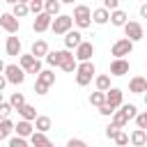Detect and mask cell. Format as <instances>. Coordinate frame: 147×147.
I'll return each mask as SVG.
<instances>
[{
	"label": "cell",
	"instance_id": "obj_1",
	"mask_svg": "<svg viewBox=\"0 0 147 147\" xmlns=\"http://www.w3.org/2000/svg\"><path fill=\"white\" fill-rule=\"evenodd\" d=\"M94 74H96V67H94L92 60H90V62H78V69H76V85H80V87L90 85L92 78H94Z\"/></svg>",
	"mask_w": 147,
	"mask_h": 147
},
{
	"label": "cell",
	"instance_id": "obj_2",
	"mask_svg": "<svg viewBox=\"0 0 147 147\" xmlns=\"http://www.w3.org/2000/svg\"><path fill=\"white\" fill-rule=\"evenodd\" d=\"M74 23L78 25V30H87L92 25V9L87 5H76L74 7Z\"/></svg>",
	"mask_w": 147,
	"mask_h": 147
},
{
	"label": "cell",
	"instance_id": "obj_3",
	"mask_svg": "<svg viewBox=\"0 0 147 147\" xmlns=\"http://www.w3.org/2000/svg\"><path fill=\"white\" fill-rule=\"evenodd\" d=\"M18 64H21V69H23L25 74H34V76L41 74V60H37L32 53L21 55V57H18Z\"/></svg>",
	"mask_w": 147,
	"mask_h": 147
},
{
	"label": "cell",
	"instance_id": "obj_4",
	"mask_svg": "<svg viewBox=\"0 0 147 147\" xmlns=\"http://www.w3.org/2000/svg\"><path fill=\"white\" fill-rule=\"evenodd\" d=\"M71 28H74V16H69V14L55 16V18H53V25H51V30H53L55 34H67Z\"/></svg>",
	"mask_w": 147,
	"mask_h": 147
},
{
	"label": "cell",
	"instance_id": "obj_5",
	"mask_svg": "<svg viewBox=\"0 0 147 147\" xmlns=\"http://www.w3.org/2000/svg\"><path fill=\"white\" fill-rule=\"evenodd\" d=\"M133 53V41L131 39H117L115 44H113V48H110V55H113V60H117V57H126V55H131Z\"/></svg>",
	"mask_w": 147,
	"mask_h": 147
},
{
	"label": "cell",
	"instance_id": "obj_6",
	"mask_svg": "<svg viewBox=\"0 0 147 147\" xmlns=\"http://www.w3.org/2000/svg\"><path fill=\"white\" fill-rule=\"evenodd\" d=\"M5 78H7V83H11V85H23V83H25V71L21 69V64H7Z\"/></svg>",
	"mask_w": 147,
	"mask_h": 147
},
{
	"label": "cell",
	"instance_id": "obj_7",
	"mask_svg": "<svg viewBox=\"0 0 147 147\" xmlns=\"http://www.w3.org/2000/svg\"><path fill=\"white\" fill-rule=\"evenodd\" d=\"M69 57H71V51L62 48V51H51L44 60H46V64H48V67H62Z\"/></svg>",
	"mask_w": 147,
	"mask_h": 147
},
{
	"label": "cell",
	"instance_id": "obj_8",
	"mask_svg": "<svg viewBox=\"0 0 147 147\" xmlns=\"http://www.w3.org/2000/svg\"><path fill=\"white\" fill-rule=\"evenodd\" d=\"M0 28L5 30V32H9V34H16L18 32V28H21V21L9 11V14H5L2 11V16H0Z\"/></svg>",
	"mask_w": 147,
	"mask_h": 147
},
{
	"label": "cell",
	"instance_id": "obj_9",
	"mask_svg": "<svg viewBox=\"0 0 147 147\" xmlns=\"http://www.w3.org/2000/svg\"><path fill=\"white\" fill-rule=\"evenodd\" d=\"M124 34H126V39H131V41L136 44V41H140V39L145 37V30H142V25H140L138 21H129V23L124 25Z\"/></svg>",
	"mask_w": 147,
	"mask_h": 147
},
{
	"label": "cell",
	"instance_id": "obj_10",
	"mask_svg": "<svg viewBox=\"0 0 147 147\" xmlns=\"http://www.w3.org/2000/svg\"><path fill=\"white\" fill-rule=\"evenodd\" d=\"M51 25H53V16H51V14H46V11L37 14V18L32 21V30H34V32H46Z\"/></svg>",
	"mask_w": 147,
	"mask_h": 147
},
{
	"label": "cell",
	"instance_id": "obj_11",
	"mask_svg": "<svg viewBox=\"0 0 147 147\" xmlns=\"http://www.w3.org/2000/svg\"><path fill=\"white\" fill-rule=\"evenodd\" d=\"M92 55H94V44H92V41H83V44L76 48V55H74V57H76L78 62H90Z\"/></svg>",
	"mask_w": 147,
	"mask_h": 147
},
{
	"label": "cell",
	"instance_id": "obj_12",
	"mask_svg": "<svg viewBox=\"0 0 147 147\" xmlns=\"http://www.w3.org/2000/svg\"><path fill=\"white\" fill-rule=\"evenodd\" d=\"M106 103L110 106V108H119L122 103H124V92L119 90V87H110L108 92H106Z\"/></svg>",
	"mask_w": 147,
	"mask_h": 147
},
{
	"label": "cell",
	"instance_id": "obj_13",
	"mask_svg": "<svg viewBox=\"0 0 147 147\" xmlns=\"http://www.w3.org/2000/svg\"><path fill=\"white\" fill-rule=\"evenodd\" d=\"M83 41H85V39H83V34H80V30H69V32L64 34V48H67V51L78 48Z\"/></svg>",
	"mask_w": 147,
	"mask_h": 147
},
{
	"label": "cell",
	"instance_id": "obj_14",
	"mask_svg": "<svg viewBox=\"0 0 147 147\" xmlns=\"http://www.w3.org/2000/svg\"><path fill=\"white\" fill-rule=\"evenodd\" d=\"M108 74H110V76H124V74H129V60H126V57H117V60H113Z\"/></svg>",
	"mask_w": 147,
	"mask_h": 147
},
{
	"label": "cell",
	"instance_id": "obj_15",
	"mask_svg": "<svg viewBox=\"0 0 147 147\" xmlns=\"http://www.w3.org/2000/svg\"><path fill=\"white\" fill-rule=\"evenodd\" d=\"M14 133H16V136H21V138H30V136L34 133V124H32V122H28V119H18V122H16V126H14Z\"/></svg>",
	"mask_w": 147,
	"mask_h": 147
},
{
	"label": "cell",
	"instance_id": "obj_16",
	"mask_svg": "<svg viewBox=\"0 0 147 147\" xmlns=\"http://www.w3.org/2000/svg\"><path fill=\"white\" fill-rule=\"evenodd\" d=\"M129 92L133 94H145L147 92V78L145 76H133L129 80Z\"/></svg>",
	"mask_w": 147,
	"mask_h": 147
},
{
	"label": "cell",
	"instance_id": "obj_17",
	"mask_svg": "<svg viewBox=\"0 0 147 147\" xmlns=\"http://www.w3.org/2000/svg\"><path fill=\"white\" fill-rule=\"evenodd\" d=\"M30 53H32L37 60H41V57H46L51 51H48V44H46L44 39H37V41H32V46H30Z\"/></svg>",
	"mask_w": 147,
	"mask_h": 147
},
{
	"label": "cell",
	"instance_id": "obj_18",
	"mask_svg": "<svg viewBox=\"0 0 147 147\" xmlns=\"http://www.w3.org/2000/svg\"><path fill=\"white\" fill-rule=\"evenodd\" d=\"M129 142L133 147H145L147 145V131L145 129H133L131 136H129Z\"/></svg>",
	"mask_w": 147,
	"mask_h": 147
},
{
	"label": "cell",
	"instance_id": "obj_19",
	"mask_svg": "<svg viewBox=\"0 0 147 147\" xmlns=\"http://www.w3.org/2000/svg\"><path fill=\"white\" fill-rule=\"evenodd\" d=\"M5 51H7V55H11V57L21 55V39H18V37H7Z\"/></svg>",
	"mask_w": 147,
	"mask_h": 147
},
{
	"label": "cell",
	"instance_id": "obj_20",
	"mask_svg": "<svg viewBox=\"0 0 147 147\" xmlns=\"http://www.w3.org/2000/svg\"><path fill=\"white\" fill-rule=\"evenodd\" d=\"M108 21H110V11H108L106 7H99V9L92 11V23H96V25H106Z\"/></svg>",
	"mask_w": 147,
	"mask_h": 147
},
{
	"label": "cell",
	"instance_id": "obj_21",
	"mask_svg": "<svg viewBox=\"0 0 147 147\" xmlns=\"http://www.w3.org/2000/svg\"><path fill=\"white\" fill-rule=\"evenodd\" d=\"M110 23H113L115 28H124V25L129 23V16H126V11H122V9H115V11H110Z\"/></svg>",
	"mask_w": 147,
	"mask_h": 147
},
{
	"label": "cell",
	"instance_id": "obj_22",
	"mask_svg": "<svg viewBox=\"0 0 147 147\" xmlns=\"http://www.w3.org/2000/svg\"><path fill=\"white\" fill-rule=\"evenodd\" d=\"M14 126H16V124H14L11 119H0V142L11 138V133H14Z\"/></svg>",
	"mask_w": 147,
	"mask_h": 147
},
{
	"label": "cell",
	"instance_id": "obj_23",
	"mask_svg": "<svg viewBox=\"0 0 147 147\" xmlns=\"http://www.w3.org/2000/svg\"><path fill=\"white\" fill-rule=\"evenodd\" d=\"M16 113L21 115V119H28V122H34V119L39 117V115H37V108H34V106H30V103H25L23 108H18Z\"/></svg>",
	"mask_w": 147,
	"mask_h": 147
},
{
	"label": "cell",
	"instance_id": "obj_24",
	"mask_svg": "<svg viewBox=\"0 0 147 147\" xmlns=\"http://www.w3.org/2000/svg\"><path fill=\"white\" fill-rule=\"evenodd\" d=\"M51 126H53V122H51V117H48V115H39V117L34 119V131L48 133V131H51Z\"/></svg>",
	"mask_w": 147,
	"mask_h": 147
},
{
	"label": "cell",
	"instance_id": "obj_25",
	"mask_svg": "<svg viewBox=\"0 0 147 147\" xmlns=\"http://www.w3.org/2000/svg\"><path fill=\"white\" fill-rule=\"evenodd\" d=\"M37 83H41V85L51 87V85L55 83V74H53V69H41V74L37 76Z\"/></svg>",
	"mask_w": 147,
	"mask_h": 147
},
{
	"label": "cell",
	"instance_id": "obj_26",
	"mask_svg": "<svg viewBox=\"0 0 147 147\" xmlns=\"http://www.w3.org/2000/svg\"><path fill=\"white\" fill-rule=\"evenodd\" d=\"M129 122H131V119H129V115H126V113H124L122 108H117V110L113 113V124H115L117 129H122V126H126Z\"/></svg>",
	"mask_w": 147,
	"mask_h": 147
},
{
	"label": "cell",
	"instance_id": "obj_27",
	"mask_svg": "<svg viewBox=\"0 0 147 147\" xmlns=\"http://www.w3.org/2000/svg\"><path fill=\"white\" fill-rule=\"evenodd\" d=\"M60 9H62V2H60V0H46V2H44V11L51 14L53 18L60 16Z\"/></svg>",
	"mask_w": 147,
	"mask_h": 147
},
{
	"label": "cell",
	"instance_id": "obj_28",
	"mask_svg": "<svg viewBox=\"0 0 147 147\" xmlns=\"http://www.w3.org/2000/svg\"><path fill=\"white\" fill-rule=\"evenodd\" d=\"M94 85H96L99 92H108V90H110V76H108V74H99V76L94 78Z\"/></svg>",
	"mask_w": 147,
	"mask_h": 147
},
{
	"label": "cell",
	"instance_id": "obj_29",
	"mask_svg": "<svg viewBox=\"0 0 147 147\" xmlns=\"http://www.w3.org/2000/svg\"><path fill=\"white\" fill-rule=\"evenodd\" d=\"M11 14H14V16H16L18 21H21V18H25V16L30 14V7H28L25 2H16V5L11 7Z\"/></svg>",
	"mask_w": 147,
	"mask_h": 147
},
{
	"label": "cell",
	"instance_id": "obj_30",
	"mask_svg": "<svg viewBox=\"0 0 147 147\" xmlns=\"http://www.w3.org/2000/svg\"><path fill=\"white\" fill-rule=\"evenodd\" d=\"M48 142V138H46V133H41V131H34L32 136H30V145L32 147H44Z\"/></svg>",
	"mask_w": 147,
	"mask_h": 147
},
{
	"label": "cell",
	"instance_id": "obj_31",
	"mask_svg": "<svg viewBox=\"0 0 147 147\" xmlns=\"http://www.w3.org/2000/svg\"><path fill=\"white\" fill-rule=\"evenodd\" d=\"M90 103L96 106V108H101V106L106 103V92H99V90L92 92V94H90Z\"/></svg>",
	"mask_w": 147,
	"mask_h": 147
},
{
	"label": "cell",
	"instance_id": "obj_32",
	"mask_svg": "<svg viewBox=\"0 0 147 147\" xmlns=\"http://www.w3.org/2000/svg\"><path fill=\"white\" fill-rule=\"evenodd\" d=\"M9 103H11V108H14V110H18V108H23V106H25V96H23L21 92H14V94L9 96Z\"/></svg>",
	"mask_w": 147,
	"mask_h": 147
},
{
	"label": "cell",
	"instance_id": "obj_33",
	"mask_svg": "<svg viewBox=\"0 0 147 147\" xmlns=\"http://www.w3.org/2000/svg\"><path fill=\"white\" fill-rule=\"evenodd\" d=\"M7 147H32V145L28 142V138H21V136H11V138L7 140Z\"/></svg>",
	"mask_w": 147,
	"mask_h": 147
},
{
	"label": "cell",
	"instance_id": "obj_34",
	"mask_svg": "<svg viewBox=\"0 0 147 147\" xmlns=\"http://www.w3.org/2000/svg\"><path fill=\"white\" fill-rule=\"evenodd\" d=\"M60 69H62V71H67V74H71V71H76V69H78V60L71 55V57H69V60H67V62H64Z\"/></svg>",
	"mask_w": 147,
	"mask_h": 147
},
{
	"label": "cell",
	"instance_id": "obj_35",
	"mask_svg": "<svg viewBox=\"0 0 147 147\" xmlns=\"http://www.w3.org/2000/svg\"><path fill=\"white\" fill-rule=\"evenodd\" d=\"M44 2H46V0H30V2H28V7H30V11L37 16V14H41V11H44Z\"/></svg>",
	"mask_w": 147,
	"mask_h": 147
},
{
	"label": "cell",
	"instance_id": "obj_36",
	"mask_svg": "<svg viewBox=\"0 0 147 147\" xmlns=\"http://www.w3.org/2000/svg\"><path fill=\"white\" fill-rule=\"evenodd\" d=\"M126 115H129V119H136V115H138V108H136V103H122L119 106Z\"/></svg>",
	"mask_w": 147,
	"mask_h": 147
},
{
	"label": "cell",
	"instance_id": "obj_37",
	"mask_svg": "<svg viewBox=\"0 0 147 147\" xmlns=\"http://www.w3.org/2000/svg\"><path fill=\"white\" fill-rule=\"evenodd\" d=\"M11 110H14L11 103H9V101H2V103H0V119H9Z\"/></svg>",
	"mask_w": 147,
	"mask_h": 147
},
{
	"label": "cell",
	"instance_id": "obj_38",
	"mask_svg": "<svg viewBox=\"0 0 147 147\" xmlns=\"http://www.w3.org/2000/svg\"><path fill=\"white\" fill-rule=\"evenodd\" d=\"M136 126L147 131V110H142V113H138V115H136Z\"/></svg>",
	"mask_w": 147,
	"mask_h": 147
},
{
	"label": "cell",
	"instance_id": "obj_39",
	"mask_svg": "<svg viewBox=\"0 0 147 147\" xmlns=\"http://www.w3.org/2000/svg\"><path fill=\"white\" fill-rule=\"evenodd\" d=\"M115 145H119V147H124V145H129V136L119 129V133L115 136Z\"/></svg>",
	"mask_w": 147,
	"mask_h": 147
},
{
	"label": "cell",
	"instance_id": "obj_40",
	"mask_svg": "<svg viewBox=\"0 0 147 147\" xmlns=\"http://www.w3.org/2000/svg\"><path fill=\"white\" fill-rule=\"evenodd\" d=\"M117 133H119V129H117V126H115V124L110 122V124L106 126V138H110V140H115V136H117Z\"/></svg>",
	"mask_w": 147,
	"mask_h": 147
},
{
	"label": "cell",
	"instance_id": "obj_41",
	"mask_svg": "<svg viewBox=\"0 0 147 147\" xmlns=\"http://www.w3.org/2000/svg\"><path fill=\"white\" fill-rule=\"evenodd\" d=\"M113 113H115V108H110L108 103H103V106L99 108V115H103V117H113Z\"/></svg>",
	"mask_w": 147,
	"mask_h": 147
},
{
	"label": "cell",
	"instance_id": "obj_42",
	"mask_svg": "<svg viewBox=\"0 0 147 147\" xmlns=\"http://www.w3.org/2000/svg\"><path fill=\"white\" fill-rule=\"evenodd\" d=\"M103 7L108 11H115V9H119V0H103Z\"/></svg>",
	"mask_w": 147,
	"mask_h": 147
},
{
	"label": "cell",
	"instance_id": "obj_43",
	"mask_svg": "<svg viewBox=\"0 0 147 147\" xmlns=\"http://www.w3.org/2000/svg\"><path fill=\"white\" fill-rule=\"evenodd\" d=\"M67 147H87V142L80 140V138H71V140L67 142Z\"/></svg>",
	"mask_w": 147,
	"mask_h": 147
},
{
	"label": "cell",
	"instance_id": "obj_44",
	"mask_svg": "<svg viewBox=\"0 0 147 147\" xmlns=\"http://www.w3.org/2000/svg\"><path fill=\"white\" fill-rule=\"evenodd\" d=\"M46 92H48V87H46V85H41V83H37V80H34V94H39V96H41V94H46Z\"/></svg>",
	"mask_w": 147,
	"mask_h": 147
},
{
	"label": "cell",
	"instance_id": "obj_45",
	"mask_svg": "<svg viewBox=\"0 0 147 147\" xmlns=\"http://www.w3.org/2000/svg\"><path fill=\"white\" fill-rule=\"evenodd\" d=\"M140 18H147V2L140 5Z\"/></svg>",
	"mask_w": 147,
	"mask_h": 147
},
{
	"label": "cell",
	"instance_id": "obj_46",
	"mask_svg": "<svg viewBox=\"0 0 147 147\" xmlns=\"http://www.w3.org/2000/svg\"><path fill=\"white\" fill-rule=\"evenodd\" d=\"M5 85H7V78H5V74H0V92L5 90Z\"/></svg>",
	"mask_w": 147,
	"mask_h": 147
},
{
	"label": "cell",
	"instance_id": "obj_47",
	"mask_svg": "<svg viewBox=\"0 0 147 147\" xmlns=\"http://www.w3.org/2000/svg\"><path fill=\"white\" fill-rule=\"evenodd\" d=\"M5 69H7V64H5L2 60H0V74H5Z\"/></svg>",
	"mask_w": 147,
	"mask_h": 147
},
{
	"label": "cell",
	"instance_id": "obj_48",
	"mask_svg": "<svg viewBox=\"0 0 147 147\" xmlns=\"http://www.w3.org/2000/svg\"><path fill=\"white\" fill-rule=\"evenodd\" d=\"M2 2H7V5H11V7H14V5L18 2V0H2Z\"/></svg>",
	"mask_w": 147,
	"mask_h": 147
},
{
	"label": "cell",
	"instance_id": "obj_49",
	"mask_svg": "<svg viewBox=\"0 0 147 147\" xmlns=\"http://www.w3.org/2000/svg\"><path fill=\"white\" fill-rule=\"evenodd\" d=\"M44 147H55V142H51V140H48V142H46Z\"/></svg>",
	"mask_w": 147,
	"mask_h": 147
},
{
	"label": "cell",
	"instance_id": "obj_50",
	"mask_svg": "<svg viewBox=\"0 0 147 147\" xmlns=\"http://www.w3.org/2000/svg\"><path fill=\"white\" fill-rule=\"evenodd\" d=\"M60 2H67V5H74L76 0H60Z\"/></svg>",
	"mask_w": 147,
	"mask_h": 147
},
{
	"label": "cell",
	"instance_id": "obj_51",
	"mask_svg": "<svg viewBox=\"0 0 147 147\" xmlns=\"http://www.w3.org/2000/svg\"><path fill=\"white\" fill-rule=\"evenodd\" d=\"M142 96H145V106H147V92H145V94H142Z\"/></svg>",
	"mask_w": 147,
	"mask_h": 147
},
{
	"label": "cell",
	"instance_id": "obj_52",
	"mask_svg": "<svg viewBox=\"0 0 147 147\" xmlns=\"http://www.w3.org/2000/svg\"><path fill=\"white\" fill-rule=\"evenodd\" d=\"M18 2H25V5H28V2H30V0H18Z\"/></svg>",
	"mask_w": 147,
	"mask_h": 147
},
{
	"label": "cell",
	"instance_id": "obj_53",
	"mask_svg": "<svg viewBox=\"0 0 147 147\" xmlns=\"http://www.w3.org/2000/svg\"><path fill=\"white\" fill-rule=\"evenodd\" d=\"M0 103H2V92H0Z\"/></svg>",
	"mask_w": 147,
	"mask_h": 147
},
{
	"label": "cell",
	"instance_id": "obj_54",
	"mask_svg": "<svg viewBox=\"0 0 147 147\" xmlns=\"http://www.w3.org/2000/svg\"><path fill=\"white\" fill-rule=\"evenodd\" d=\"M140 2H147V0H140Z\"/></svg>",
	"mask_w": 147,
	"mask_h": 147
},
{
	"label": "cell",
	"instance_id": "obj_55",
	"mask_svg": "<svg viewBox=\"0 0 147 147\" xmlns=\"http://www.w3.org/2000/svg\"><path fill=\"white\" fill-rule=\"evenodd\" d=\"M0 16H2V11H0Z\"/></svg>",
	"mask_w": 147,
	"mask_h": 147
},
{
	"label": "cell",
	"instance_id": "obj_56",
	"mask_svg": "<svg viewBox=\"0 0 147 147\" xmlns=\"http://www.w3.org/2000/svg\"><path fill=\"white\" fill-rule=\"evenodd\" d=\"M145 78H147V76H145Z\"/></svg>",
	"mask_w": 147,
	"mask_h": 147
}]
</instances>
